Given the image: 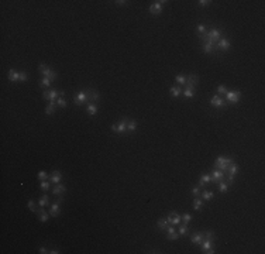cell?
Masks as SVG:
<instances>
[{
	"mask_svg": "<svg viewBox=\"0 0 265 254\" xmlns=\"http://www.w3.org/2000/svg\"><path fill=\"white\" fill-rule=\"evenodd\" d=\"M207 35H209L210 40L216 44L217 41L220 40V37H221V31H220V30H217V28H212V30L207 32Z\"/></svg>",
	"mask_w": 265,
	"mask_h": 254,
	"instance_id": "cell-10",
	"label": "cell"
},
{
	"mask_svg": "<svg viewBox=\"0 0 265 254\" xmlns=\"http://www.w3.org/2000/svg\"><path fill=\"white\" fill-rule=\"evenodd\" d=\"M192 195H193V196H199V195H200V186L193 188V189H192Z\"/></svg>",
	"mask_w": 265,
	"mask_h": 254,
	"instance_id": "cell-48",
	"label": "cell"
},
{
	"mask_svg": "<svg viewBox=\"0 0 265 254\" xmlns=\"http://www.w3.org/2000/svg\"><path fill=\"white\" fill-rule=\"evenodd\" d=\"M202 207H203V202H202L200 199H195V202H193V209H195V210H202Z\"/></svg>",
	"mask_w": 265,
	"mask_h": 254,
	"instance_id": "cell-35",
	"label": "cell"
},
{
	"mask_svg": "<svg viewBox=\"0 0 265 254\" xmlns=\"http://www.w3.org/2000/svg\"><path fill=\"white\" fill-rule=\"evenodd\" d=\"M182 93H183V96H185V97H188V99H192L193 96H195V89H189V87H186Z\"/></svg>",
	"mask_w": 265,
	"mask_h": 254,
	"instance_id": "cell-32",
	"label": "cell"
},
{
	"mask_svg": "<svg viewBox=\"0 0 265 254\" xmlns=\"http://www.w3.org/2000/svg\"><path fill=\"white\" fill-rule=\"evenodd\" d=\"M73 100H75V103H76V104L85 103V102L88 100V96H86V90H80V92H78Z\"/></svg>",
	"mask_w": 265,
	"mask_h": 254,
	"instance_id": "cell-11",
	"label": "cell"
},
{
	"mask_svg": "<svg viewBox=\"0 0 265 254\" xmlns=\"http://www.w3.org/2000/svg\"><path fill=\"white\" fill-rule=\"evenodd\" d=\"M7 78L10 82H17V80H20V72H17L16 69H10L7 73Z\"/></svg>",
	"mask_w": 265,
	"mask_h": 254,
	"instance_id": "cell-16",
	"label": "cell"
},
{
	"mask_svg": "<svg viewBox=\"0 0 265 254\" xmlns=\"http://www.w3.org/2000/svg\"><path fill=\"white\" fill-rule=\"evenodd\" d=\"M186 82L188 83H192V85H198V82H199V76L198 75H189V76H186Z\"/></svg>",
	"mask_w": 265,
	"mask_h": 254,
	"instance_id": "cell-26",
	"label": "cell"
},
{
	"mask_svg": "<svg viewBox=\"0 0 265 254\" xmlns=\"http://www.w3.org/2000/svg\"><path fill=\"white\" fill-rule=\"evenodd\" d=\"M38 253H41V254H47V253H49L48 250L45 248V247H40V250H38Z\"/></svg>",
	"mask_w": 265,
	"mask_h": 254,
	"instance_id": "cell-50",
	"label": "cell"
},
{
	"mask_svg": "<svg viewBox=\"0 0 265 254\" xmlns=\"http://www.w3.org/2000/svg\"><path fill=\"white\" fill-rule=\"evenodd\" d=\"M196 30H198L199 34H205V32H206V27H205V24H198Z\"/></svg>",
	"mask_w": 265,
	"mask_h": 254,
	"instance_id": "cell-45",
	"label": "cell"
},
{
	"mask_svg": "<svg viewBox=\"0 0 265 254\" xmlns=\"http://www.w3.org/2000/svg\"><path fill=\"white\" fill-rule=\"evenodd\" d=\"M227 174H230V175H237V172H238V165L235 164V162H231L230 165H228V168H227V171H226Z\"/></svg>",
	"mask_w": 265,
	"mask_h": 254,
	"instance_id": "cell-22",
	"label": "cell"
},
{
	"mask_svg": "<svg viewBox=\"0 0 265 254\" xmlns=\"http://www.w3.org/2000/svg\"><path fill=\"white\" fill-rule=\"evenodd\" d=\"M233 162V159L228 158V157H219V158L216 159V162H214V167L217 168V169H221L223 172H226L227 171V168H228V165Z\"/></svg>",
	"mask_w": 265,
	"mask_h": 254,
	"instance_id": "cell-1",
	"label": "cell"
},
{
	"mask_svg": "<svg viewBox=\"0 0 265 254\" xmlns=\"http://www.w3.org/2000/svg\"><path fill=\"white\" fill-rule=\"evenodd\" d=\"M56 107H58V106H56V102L52 100V102H51V103L45 107V113H47V114H52V113H55Z\"/></svg>",
	"mask_w": 265,
	"mask_h": 254,
	"instance_id": "cell-24",
	"label": "cell"
},
{
	"mask_svg": "<svg viewBox=\"0 0 265 254\" xmlns=\"http://www.w3.org/2000/svg\"><path fill=\"white\" fill-rule=\"evenodd\" d=\"M27 79H28L27 72H25V71H20V82H25Z\"/></svg>",
	"mask_w": 265,
	"mask_h": 254,
	"instance_id": "cell-44",
	"label": "cell"
},
{
	"mask_svg": "<svg viewBox=\"0 0 265 254\" xmlns=\"http://www.w3.org/2000/svg\"><path fill=\"white\" fill-rule=\"evenodd\" d=\"M178 233L181 234V236H186L188 234V224H182V226H179V229H178Z\"/></svg>",
	"mask_w": 265,
	"mask_h": 254,
	"instance_id": "cell-36",
	"label": "cell"
},
{
	"mask_svg": "<svg viewBox=\"0 0 265 254\" xmlns=\"http://www.w3.org/2000/svg\"><path fill=\"white\" fill-rule=\"evenodd\" d=\"M167 220H168V223H171V224H179L181 223V220H182V216L179 213H176V212H171L169 213V216L167 217Z\"/></svg>",
	"mask_w": 265,
	"mask_h": 254,
	"instance_id": "cell-7",
	"label": "cell"
},
{
	"mask_svg": "<svg viewBox=\"0 0 265 254\" xmlns=\"http://www.w3.org/2000/svg\"><path fill=\"white\" fill-rule=\"evenodd\" d=\"M203 253H206V254H214V253H216V251H214V248H213V247H212V248H207V250H205V251H203Z\"/></svg>",
	"mask_w": 265,
	"mask_h": 254,
	"instance_id": "cell-51",
	"label": "cell"
},
{
	"mask_svg": "<svg viewBox=\"0 0 265 254\" xmlns=\"http://www.w3.org/2000/svg\"><path fill=\"white\" fill-rule=\"evenodd\" d=\"M164 3H167L165 0H161V1H155L153 3L151 6H150V13L153 14V16H160L161 11H162V4Z\"/></svg>",
	"mask_w": 265,
	"mask_h": 254,
	"instance_id": "cell-4",
	"label": "cell"
},
{
	"mask_svg": "<svg viewBox=\"0 0 265 254\" xmlns=\"http://www.w3.org/2000/svg\"><path fill=\"white\" fill-rule=\"evenodd\" d=\"M35 213L38 214V220H40V222L45 223L47 220H48V213H47V212L44 210V207H42V206H40V207H38Z\"/></svg>",
	"mask_w": 265,
	"mask_h": 254,
	"instance_id": "cell-13",
	"label": "cell"
},
{
	"mask_svg": "<svg viewBox=\"0 0 265 254\" xmlns=\"http://www.w3.org/2000/svg\"><path fill=\"white\" fill-rule=\"evenodd\" d=\"M47 178H48V174L45 171H40L38 172V179L40 181H47Z\"/></svg>",
	"mask_w": 265,
	"mask_h": 254,
	"instance_id": "cell-43",
	"label": "cell"
},
{
	"mask_svg": "<svg viewBox=\"0 0 265 254\" xmlns=\"http://www.w3.org/2000/svg\"><path fill=\"white\" fill-rule=\"evenodd\" d=\"M212 182V175L210 174H205V175H202V178L199 179V186H206L207 183H210Z\"/></svg>",
	"mask_w": 265,
	"mask_h": 254,
	"instance_id": "cell-20",
	"label": "cell"
},
{
	"mask_svg": "<svg viewBox=\"0 0 265 254\" xmlns=\"http://www.w3.org/2000/svg\"><path fill=\"white\" fill-rule=\"evenodd\" d=\"M210 104H212V106H214V107H223V106H226L224 100H223L219 95L213 96V97L210 99Z\"/></svg>",
	"mask_w": 265,
	"mask_h": 254,
	"instance_id": "cell-12",
	"label": "cell"
},
{
	"mask_svg": "<svg viewBox=\"0 0 265 254\" xmlns=\"http://www.w3.org/2000/svg\"><path fill=\"white\" fill-rule=\"evenodd\" d=\"M49 253H51V254H59V250H58V248H52Z\"/></svg>",
	"mask_w": 265,
	"mask_h": 254,
	"instance_id": "cell-52",
	"label": "cell"
},
{
	"mask_svg": "<svg viewBox=\"0 0 265 254\" xmlns=\"http://www.w3.org/2000/svg\"><path fill=\"white\" fill-rule=\"evenodd\" d=\"M86 96H88L89 103H96L97 100L100 99V93L97 90H95V89H88L86 90Z\"/></svg>",
	"mask_w": 265,
	"mask_h": 254,
	"instance_id": "cell-6",
	"label": "cell"
},
{
	"mask_svg": "<svg viewBox=\"0 0 265 254\" xmlns=\"http://www.w3.org/2000/svg\"><path fill=\"white\" fill-rule=\"evenodd\" d=\"M65 95V92L62 90H56V89H51V90H45V92H42V97L45 99V100H55L56 97L59 96V97H62Z\"/></svg>",
	"mask_w": 265,
	"mask_h": 254,
	"instance_id": "cell-2",
	"label": "cell"
},
{
	"mask_svg": "<svg viewBox=\"0 0 265 254\" xmlns=\"http://www.w3.org/2000/svg\"><path fill=\"white\" fill-rule=\"evenodd\" d=\"M171 95L174 96V97H178V96H181V95H182V89H181L179 86L171 87Z\"/></svg>",
	"mask_w": 265,
	"mask_h": 254,
	"instance_id": "cell-29",
	"label": "cell"
},
{
	"mask_svg": "<svg viewBox=\"0 0 265 254\" xmlns=\"http://www.w3.org/2000/svg\"><path fill=\"white\" fill-rule=\"evenodd\" d=\"M178 236H179V233H176V231H172V233H168V238L169 240H176Z\"/></svg>",
	"mask_w": 265,
	"mask_h": 254,
	"instance_id": "cell-46",
	"label": "cell"
},
{
	"mask_svg": "<svg viewBox=\"0 0 265 254\" xmlns=\"http://www.w3.org/2000/svg\"><path fill=\"white\" fill-rule=\"evenodd\" d=\"M136 130H137V121L136 120H129V121H127V131L133 133V131H136Z\"/></svg>",
	"mask_w": 265,
	"mask_h": 254,
	"instance_id": "cell-25",
	"label": "cell"
},
{
	"mask_svg": "<svg viewBox=\"0 0 265 254\" xmlns=\"http://www.w3.org/2000/svg\"><path fill=\"white\" fill-rule=\"evenodd\" d=\"M241 97V92L240 90H227L226 93V99L231 103H237Z\"/></svg>",
	"mask_w": 265,
	"mask_h": 254,
	"instance_id": "cell-5",
	"label": "cell"
},
{
	"mask_svg": "<svg viewBox=\"0 0 265 254\" xmlns=\"http://www.w3.org/2000/svg\"><path fill=\"white\" fill-rule=\"evenodd\" d=\"M86 110H88V113L90 114V116H95V114L97 113V110H99V107H97L96 103H89Z\"/></svg>",
	"mask_w": 265,
	"mask_h": 254,
	"instance_id": "cell-23",
	"label": "cell"
},
{
	"mask_svg": "<svg viewBox=\"0 0 265 254\" xmlns=\"http://www.w3.org/2000/svg\"><path fill=\"white\" fill-rule=\"evenodd\" d=\"M27 206H28V209H30L31 212H37V209H38L34 200H28V202H27Z\"/></svg>",
	"mask_w": 265,
	"mask_h": 254,
	"instance_id": "cell-39",
	"label": "cell"
},
{
	"mask_svg": "<svg viewBox=\"0 0 265 254\" xmlns=\"http://www.w3.org/2000/svg\"><path fill=\"white\" fill-rule=\"evenodd\" d=\"M217 93H219V96H220V95H226V93H227V87H226L224 85H220V86L217 87Z\"/></svg>",
	"mask_w": 265,
	"mask_h": 254,
	"instance_id": "cell-41",
	"label": "cell"
},
{
	"mask_svg": "<svg viewBox=\"0 0 265 254\" xmlns=\"http://www.w3.org/2000/svg\"><path fill=\"white\" fill-rule=\"evenodd\" d=\"M182 220H183L186 224H189V223H190V220H192V214H189V213L182 214Z\"/></svg>",
	"mask_w": 265,
	"mask_h": 254,
	"instance_id": "cell-42",
	"label": "cell"
},
{
	"mask_svg": "<svg viewBox=\"0 0 265 254\" xmlns=\"http://www.w3.org/2000/svg\"><path fill=\"white\" fill-rule=\"evenodd\" d=\"M200 195H202V199H205V200H210V199L214 198V193L210 192V190H203Z\"/></svg>",
	"mask_w": 265,
	"mask_h": 254,
	"instance_id": "cell-28",
	"label": "cell"
},
{
	"mask_svg": "<svg viewBox=\"0 0 265 254\" xmlns=\"http://www.w3.org/2000/svg\"><path fill=\"white\" fill-rule=\"evenodd\" d=\"M59 205H61V202H58V200H56L55 203L51 205V207H49V214H51V216L56 217V216L59 214Z\"/></svg>",
	"mask_w": 265,
	"mask_h": 254,
	"instance_id": "cell-18",
	"label": "cell"
},
{
	"mask_svg": "<svg viewBox=\"0 0 265 254\" xmlns=\"http://www.w3.org/2000/svg\"><path fill=\"white\" fill-rule=\"evenodd\" d=\"M51 80H52V79H49V78H45V76H44V78L40 80V86L41 87H48L49 85H51Z\"/></svg>",
	"mask_w": 265,
	"mask_h": 254,
	"instance_id": "cell-34",
	"label": "cell"
},
{
	"mask_svg": "<svg viewBox=\"0 0 265 254\" xmlns=\"http://www.w3.org/2000/svg\"><path fill=\"white\" fill-rule=\"evenodd\" d=\"M210 3H212L210 0H199V6L200 7H206V6H209Z\"/></svg>",
	"mask_w": 265,
	"mask_h": 254,
	"instance_id": "cell-47",
	"label": "cell"
},
{
	"mask_svg": "<svg viewBox=\"0 0 265 254\" xmlns=\"http://www.w3.org/2000/svg\"><path fill=\"white\" fill-rule=\"evenodd\" d=\"M114 3H116L117 6H126V4H127L129 1H126V0H116Z\"/></svg>",
	"mask_w": 265,
	"mask_h": 254,
	"instance_id": "cell-49",
	"label": "cell"
},
{
	"mask_svg": "<svg viewBox=\"0 0 265 254\" xmlns=\"http://www.w3.org/2000/svg\"><path fill=\"white\" fill-rule=\"evenodd\" d=\"M112 130H113V131H117V124H113V126H112Z\"/></svg>",
	"mask_w": 265,
	"mask_h": 254,
	"instance_id": "cell-53",
	"label": "cell"
},
{
	"mask_svg": "<svg viewBox=\"0 0 265 254\" xmlns=\"http://www.w3.org/2000/svg\"><path fill=\"white\" fill-rule=\"evenodd\" d=\"M49 203V198H48V195H42V198L38 200V206H47Z\"/></svg>",
	"mask_w": 265,
	"mask_h": 254,
	"instance_id": "cell-31",
	"label": "cell"
},
{
	"mask_svg": "<svg viewBox=\"0 0 265 254\" xmlns=\"http://www.w3.org/2000/svg\"><path fill=\"white\" fill-rule=\"evenodd\" d=\"M175 82H178L179 85H186V76H183V75H176L175 76Z\"/></svg>",
	"mask_w": 265,
	"mask_h": 254,
	"instance_id": "cell-37",
	"label": "cell"
},
{
	"mask_svg": "<svg viewBox=\"0 0 265 254\" xmlns=\"http://www.w3.org/2000/svg\"><path fill=\"white\" fill-rule=\"evenodd\" d=\"M61 179H62V174H61V171H54L52 175H51V178H49V182H51V183H59V182H61Z\"/></svg>",
	"mask_w": 265,
	"mask_h": 254,
	"instance_id": "cell-17",
	"label": "cell"
},
{
	"mask_svg": "<svg viewBox=\"0 0 265 254\" xmlns=\"http://www.w3.org/2000/svg\"><path fill=\"white\" fill-rule=\"evenodd\" d=\"M56 106H58V107H61V109H65L68 104H66V100H65L64 97H59V99L56 100Z\"/></svg>",
	"mask_w": 265,
	"mask_h": 254,
	"instance_id": "cell-38",
	"label": "cell"
},
{
	"mask_svg": "<svg viewBox=\"0 0 265 254\" xmlns=\"http://www.w3.org/2000/svg\"><path fill=\"white\" fill-rule=\"evenodd\" d=\"M203 238H205V240H210V241H213V238H214V233H213V231H210V230L203 231Z\"/></svg>",
	"mask_w": 265,
	"mask_h": 254,
	"instance_id": "cell-33",
	"label": "cell"
},
{
	"mask_svg": "<svg viewBox=\"0 0 265 254\" xmlns=\"http://www.w3.org/2000/svg\"><path fill=\"white\" fill-rule=\"evenodd\" d=\"M38 71H40V73H42L45 78H49V79H52V80L56 78V72H54L51 68H48V66H47V65H44V64H40Z\"/></svg>",
	"mask_w": 265,
	"mask_h": 254,
	"instance_id": "cell-3",
	"label": "cell"
},
{
	"mask_svg": "<svg viewBox=\"0 0 265 254\" xmlns=\"http://www.w3.org/2000/svg\"><path fill=\"white\" fill-rule=\"evenodd\" d=\"M214 49H216V44H213V42H205V44H203V51H205L206 54L214 52Z\"/></svg>",
	"mask_w": 265,
	"mask_h": 254,
	"instance_id": "cell-21",
	"label": "cell"
},
{
	"mask_svg": "<svg viewBox=\"0 0 265 254\" xmlns=\"http://www.w3.org/2000/svg\"><path fill=\"white\" fill-rule=\"evenodd\" d=\"M230 41L227 40V38H223V40H219L216 44V49H220V51H228V48H230Z\"/></svg>",
	"mask_w": 265,
	"mask_h": 254,
	"instance_id": "cell-8",
	"label": "cell"
},
{
	"mask_svg": "<svg viewBox=\"0 0 265 254\" xmlns=\"http://www.w3.org/2000/svg\"><path fill=\"white\" fill-rule=\"evenodd\" d=\"M224 175L226 172H223L221 169H214V171H212V181H214V182H220L221 179H224Z\"/></svg>",
	"mask_w": 265,
	"mask_h": 254,
	"instance_id": "cell-9",
	"label": "cell"
},
{
	"mask_svg": "<svg viewBox=\"0 0 265 254\" xmlns=\"http://www.w3.org/2000/svg\"><path fill=\"white\" fill-rule=\"evenodd\" d=\"M203 240H205L203 238V233H193L192 237H190V241H192L193 244H198V246H200Z\"/></svg>",
	"mask_w": 265,
	"mask_h": 254,
	"instance_id": "cell-15",
	"label": "cell"
},
{
	"mask_svg": "<svg viewBox=\"0 0 265 254\" xmlns=\"http://www.w3.org/2000/svg\"><path fill=\"white\" fill-rule=\"evenodd\" d=\"M66 192V186L62 183H55L52 188V195H62Z\"/></svg>",
	"mask_w": 265,
	"mask_h": 254,
	"instance_id": "cell-14",
	"label": "cell"
},
{
	"mask_svg": "<svg viewBox=\"0 0 265 254\" xmlns=\"http://www.w3.org/2000/svg\"><path fill=\"white\" fill-rule=\"evenodd\" d=\"M127 121H129V119H123L117 123V131H119V133L123 134V133L127 131Z\"/></svg>",
	"mask_w": 265,
	"mask_h": 254,
	"instance_id": "cell-19",
	"label": "cell"
},
{
	"mask_svg": "<svg viewBox=\"0 0 265 254\" xmlns=\"http://www.w3.org/2000/svg\"><path fill=\"white\" fill-rule=\"evenodd\" d=\"M157 226H158V229H160V230H165V229L168 227V220L162 217V219H160V220L157 222Z\"/></svg>",
	"mask_w": 265,
	"mask_h": 254,
	"instance_id": "cell-27",
	"label": "cell"
},
{
	"mask_svg": "<svg viewBox=\"0 0 265 254\" xmlns=\"http://www.w3.org/2000/svg\"><path fill=\"white\" fill-rule=\"evenodd\" d=\"M227 189H228V183L226 182L224 179H221V181L219 182V190L224 193V192H227Z\"/></svg>",
	"mask_w": 265,
	"mask_h": 254,
	"instance_id": "cell-30",
	"label": "cell"
},
{
	"mask_svg": "<svg viewBox=\"0 0 265 254\" xmlns=\"http://www.w3.org/2000/svg\"><path fill=\"white\" fill-rule=\"evenodd\" d=\"M40 188H41V190H42V192H47V190L49 189V182H48V181H41Z\"/></svg>",
	"mask_w": 265,
	"mask_h": 254,
	"instance_id": "cell-40",
	"label": "cell"
}]
</instances>
